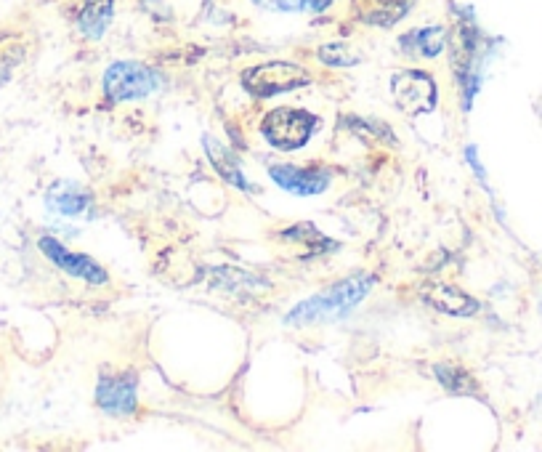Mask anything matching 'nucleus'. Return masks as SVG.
Wrapping results in <instances>:
<instances>
[{"label":"nucleus","instance_id":"obj_14","mask_svg":"<svg viewBox=\"0 0 542 452\" xmlns=\"http://www.w3.org/2000/svg\"><path fill=\"white\" fill-rule=\"evenodd\" d=\"M282 237H285V240H293V242H303V245H309V250H314V253H322V250L338 248V245H333V242L327 240L325 234L317 232V229H314V224L293 226V229L282 232Z\"/></svg>","mask_w":542,"mask_h":452},{"label":"nucleus","instance_id":"obj_3","mask_svg":"<svg viewBox=\"0 0 542 452\" xmlns=\"http://www.w3.org/2000/svg\"><path fill=\"white\" fill-rule=\"evenodd\" d=\"M317 131V117L293 107H279L271 110L261 123V133L266 136L271 147L277 149H298L311 139V133Z\"/></svg>","mask_w":542,"mask_h":452},{"label":"nucleus","instance_id":"obj_16","mask_svg":"<svg viewBox=\"0 0 542 452\" xmlns=\"http://www.w3.org/2000/svg\"><path fill=\"white\" fill-rule=\"evenodd\" d=\"M415 35V43H418V51L426 59H434V56L442 54L444 48V30L442 27H428V30L412 32Z\"/></svg>","mask_w":542,"mask_h":452},{"label":"nucleus","instance_id":"obj_1","mask_svg":"<svg viewBox=\"0 0 542 452\" xmlns=\"http://www.w3.org/2000/svg\"><path fill=\"white\" fill-rule=\"evenodd\" d=\"M372 285H375L372 274H354L349 280L338 282L333 288L301 301L293 312L287 314L285 322L287 325H311V322L341 320V317L351 314L354 306L362 304V298L370 293Z\"/></svg>","mask_w":542,"mask_h":452},{"label":"nucleus","instance_id":"obj_10","mask_svg":"<svg viewBox=\"0 0 542 452\" xmlns=\"http://www.w3.org/2000/svg\"><path fill=\"white\" fill-rule=\"evenodd\" d=\"M46 203H48V208L56 213H64V216H80V213L88 211L91 195H88L83 187H78V184L62 181V184H54V187L48 189Z\"/></svg>","mask_w":542,"mask_h":452},{"label":"nucleus","instance_id":"obj_15","mask_svg":"<svg viewBox=\"0 0 542 452\" xmlns=\"http://www.w3.org/2000/svg\"><path fill=\"white\" fill-rule=\"evenodd\" d=\"M319 62L330 64V67H351L359 62V56L343 43H330V46L319 48Z\"/></svg>","mask_w":542,"mask_h":452},{"label":"nucleus","instance_id":"obj_11","mask_svg":"<svg viewBox=\"0 0 542 452\" xmlns=\"http://www.w3.org/2000/svg\"><path fill=\"white\" fill-rule=\"evenodd\" d=\"M205 152H208L210 163H213V168H216L218 173H221V179L229 181V184H234L237 189H248V179L242 176L240 171V163H237V157H234L232 149H226L224 144H218L216 139H205Z\"/></svg>","mask_w":542,"mask_h":452},{"label":"nucleus","instance_id":"obj_2","mask_svg":"<svg viewBox=\"0 0 542 452\" xmlns=\"http://www.w3.org/2000/svg\"><path fill=\"white\" fill-rule=\"evenodd\" d=\"M163 86L160 72L139 62H115L104 72V94L112 102L147 99Z\"/></svg>","mask_w":542,"mask_h":452},{"label":"nucleus","instance_id":"obj_13","mask_svg":"<svg viewBox=\"0 0 542 452\" xmlns=\"http://www.w3.org/2000/svg\"><path fill=\"white\" fill-rule=\"evenodd\" d=\"M434 373L444 389L452 391V394H476V383H473L471 375L465 373V370H460V367L436 365Z\"/></svg>","mask_w":542,"mask_h":452},{"label":"nucleus","instance_id":"obj_4","mask_svg":"<svg viewBox=\"0 0 542 452\" xmlns=\"http://www.w3.org/2000/svg\"><path fill=\"white\" fill-rule=\"evenodd\" d=\"M311 75L298 64L290 62H271L261 64V67H253L242 75V86L245 91L258 99H266V96L285 94V91H293V88L309 86Z\"/></svg>","mask_w":542,"mask_h":452},{"label":"nucleus","instance_id":"obj_17","mask_svg":"<svg viewBox=\"0 0 542 452\" xmlns=\"http://www.w3.org/2000/svg\"><path fill=\"white\" fill-rule=\"evenodd\" d=\"M301 6L306 8V11H314V14H319V11H325V8L333 6V0H301Z\"/></svg>","mask_w":542,"mask_h":452},{"label":"nucleus","instance_id":"obj_6","mask_svg":"<svg viewBox=\"0 0 542 452\" xmlns=\"http://www.w3.org/2000/svg\"><path fill=\"white\" fill-rule=\"evenodd\" d=\"M96 402L107 415L125 418L136 410V375L115 373L101 375L96 386Z\"/></svg>","mask_w":542,"mask_h":452},{"label":"nucleus","instance_id":"obj_12","mask_svg":"<svg viewBox=\"0 0 542 452\" xmlns=\"http://www.w3.org/2000/svg\"><path fill=\"white\" fill-rule=\"evenodd\" d=\"M112 3L115 0H86L80 11V30L91 40L101 38L112 22Z\"/></svg>","mask_w":542,"mask_h":452},{"label":"nucleus","instance_id":"obj_9","mask_svg":"<svg viewBox=\"0 0 542 452\" xmlns=\"http://www.w3.org/2000/svg\"><path fill=\"white\" fill-rule=\"evenodd\" d=\"M426 304L434 306L436 312L452 314V317H471L479 312V301L471 298L463 290L450 288V285H436L426 290Z\"/></svg>","mask_w":542,"mask_h":452},{"label":"nucleus","instance_id":"obj_7","mask_svg":"<svg viewBox=\"0 0 542 452\" xmlns=\"http://www.w3.org/2000/svg\"><path fill=\"white\" fill-rule=\"evenodd\" d=\"M40 250H43L59 269L72 274V277H80V280L93 282V285H104V282H107V272H104L93 258L72 253V250L64 248L62 242L54 240V237H40Z\"/></svg>","mask_w":542,"mask_h":452},{"label":"nucleus","instance_id":"obj_8","mask_svg":"<svg viewBox=\"0 0 542 452\" xmlns=\"http://www.w3.org/2000/svg\"><path fill=\"white\" fill-rule=\"evenodd\" d=\"M269 176L277 181L279 187L293 195H319L330 184V171L325 168H298V165H271Z\"/></svg>","mask_w":542,"mask_h":452},{"label":"nucleus","instance_id":"obj_5","mask_svg":"<svg viewBox=\"0 0 542 452\" xmlns=\"http://www.w3.org/2000/svg\"><path fill=\"white\" fill-rule=\"evenodd\" d=\"M391 88H394L396 104H399L404 112L418 115V112L434 110L436 86L426 72H396L394 80H391Z\"/></svg>","mask_w":542,"mask_h":452}]
</instances>
